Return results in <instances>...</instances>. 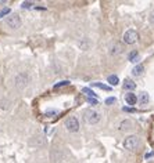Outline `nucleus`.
<instances>
[{
	"instance_id": "nucleus-13",
	"label": "nucleus",
	"mask_w": 154,
	"mask_h": 163,
	"mask_svg": "<svg viewBox=\"0 0 154 163\" xmlns=\"http://www.w3.org/2000/svg\"><path fill=\"white\" fill-rule=\"evenodd\" d=\"M131 120H122V122L119 123V126H118V130H121V132H124V130H128V129H131Z\"/></svg>"
},
{
	"instance_id": "nucleus-2",
	"label": "nucleus",
	"mask_w": 154,
	"mask_h": 163,
	"mask_svg": "<svg viewBox=\"0 0 154 163\" xmlns=\"http://www.w3.org/2000/svg\"><path fill=\"white\" fill-rule=\"evenodd\" d=\"M100 119H101L100 113L93 111V109H86L83 112V120H85L86 124H90V126L92 124H96V123L100 122Z\"/></svg>"
},
{
	"instance_id": "nucleus-4",
	"label": "nucleus",
	"mask_w": 154,
	"mask_h": 163,
	"mask_svg": "<svg viewBox=\"0 0 154 163\" xmlns=\"http://www.w3.org/2000/svg\"><path fill=\"white\" fill-rule=\"evenodd\" d=\"M137 37H139V35H137V32H136L135 29H128V31L124 33V41H125L127 44H133V43L137 40Z\"/></svg>"
},
{
	"instance_id": "nucleus-18",
	"label": "nucleus",
	"mask_w": 154,
	"mask_h": 163,
	"mask_svg": "<svg viewBox=\"0 0 154 163\" xmlns=\"http://www.w3.org/2000/svg\"><path fill=\"white\" fill-rule=\"evenodd\" d=\"M33 4H35V1H22L21 7L22 9H31V7H33Z\"/></svg>"
},
{
	"instance_id": "nucleus-1",
	"label": "nucleus",
	"mask_w": 154,
	"mask_h": 163,
	"mask_svg": "<svg viewBox=\"0 0 154 163\" xmlns=\"http://www.w3.org/2000/svg\"><path fill=\"white\" fill-rule=\"evenodd\" d=\"M142 145V141L137 136H129L124 140V148L128 151H136Z\"/></svg>"
},
{
	"instance_id": "nucleus-14",
	"label": "nucleus",
	"mask_w": 154,
	"mask_h": 163,
	"mask_svg": "<svg viewBox=\"0 0 154 163\" xmlns=\"http://www.w3.org/2000/svg\"><path fill=\"white\" fill-rule=\"evenodd\" d=\"M107 82H108L111 86H117L118 83H119V79H118L117 75H111V76L107 77Z\"/></svg>"
},
{
	"instance_id": "nucleus-9",
	"label": "nucleus",
	"mask_w": 154,
	"mask_h": 163,
	"mask_svg": "<svg viewBox=\"0 0 154 163\" xmlns=\"http://www.w3.org/2000/svg\"><path fill=\"white\" fill-rule=\"evenodd\" d=\"M149 100H150V97H149V93H146V91H142L140 94L137 95V101L140 102L142 105H146V104H149Z\"/></svg>"
},
{
	"instance_id": "nucleus-20",
	"label": "nucleus",
	"mask_w": 154,
	"mask_h": 163,
	"mask_svg": "<svg viewBox=\"0 0 154 163\" xmlns=\"http://www.w3.org/2000/svg\"><path fill=\"white\" fill-rule=\"evenodd\" d=\"M115 97H108V98H107V100H106V104L107 105H113V104H115Z\"/></svg>"
},
{
	"instance_id": "nucleus-15",
	"label": "nucleus",
	"mask_w": 154,
	"mask_h": 163,
	"mask_svg": "<svg viewBox=\"0 0 154 163\" xmlns=\"http://www.w3.org/2000/svg\"><path fill=\"white\" fill-rule=\"evenodd\" d=\"M92 87H97V89H101V90H106V91L111 90V87L106 86V84H103V83H93V84H92Z\"/></svg>"
},
{
	"instance_id": "nucleus-23",
	"label": "nucleus",
	"mask_w": 154,
	"mask_h": 163,
	"mask_svg": "<svg viewBox=\"0 0 154 163\" xmlns=\"http://www.w3.org/2000/svg\"><path fill=\"white\" fill-rule=\"evenodd\" d=\"M124 111H125V112H133V111H135V109H132V108H125V107H124Z\"/></svg>"
},
{
	"instance_id": "nucleus-10",
	"label": "nucleus",
	"mask_w": 154,
	"mask_h": 163,
	"mask_svg": "<svg viewBox=\"0 0 154 163\" xmlns=\"http://www.w3.org/2000/svg\"><path fill=\"white\" fill-rule=\"evenodd\" d=\"M136 89V84H135V82H132L131 79H125V82H124V90H135Z\"/></svg>"
},
{
	"instance_id": "nucleus-7",
	"label": "nucleus",
	"mask_w": 154,
	"mask_h": 163,
	"mask_svg": "<svg viewBox=\"0 0 154 163\" xmlns=\"http://www.w3.org/2000/svg\"><path fill=\"white\" fill-rule=\"evenodd\" d=\"M122 51V46L119 44L118 41H113L111 44H110V54L111 55H117L119 54Z\"/></svg>"
},
{
	"instance_id": "nucleus-8",
	"label": "nucleus",
	"mask_w": 154,
	"mask_h": 163,
	"mask_svg": "<svg viewBox=\"0 0 154 163\" xmlns=\"http://www.w3.org/2000/svg\"><path fill=\"white\" fill-rule=\"evenodd\" d=\"M125 101H127V104L133 107V105H136L137 97H136V94H133V93H127V94H125Z\"/></svg>"
},
{
	"instance_id": "nucleus-24",
	"label": "nucleus",
	"mask_w": 154,
	"mask_h": 163,
	"mask_svg": "<svg viewBox=\"0 0 154 163\" xmlns=\"http://www.w3.org/2000/svg\"><path fill=\"white\" fill-rule=\"evenodd\" d=\"M153 155H154L153 152H150V154H146V155H145V158H146V159H149V158H151Z\"/></svg>"
},
{
	"instance_id": "nucleus-12",
	"label": "nucleus",
	"mask_w": 154,
	"mask_h": 163,
	"mask_svg": "<svg viewBox=\"0 0 154 163\" xmlns=\"http://www.w3.org/2000/svg\"><path fill=\"white\" fill-rule=\"evenodd\" d=\"M82 93L86 95L87 98H97L96 93H93V90H92V89H89V87H83V89H82Z\"/></svg>"
},
{
	"instance_id": "nucleus-19",
	"label": "nucleus",
	"mask_w": 154,
	"mask_h": 163,
	"mask_svg": "<svg viewBox=\"0 0 154 163\" xmlns=\"http://www.w3.org/2000/svg\"><path fill=\"white\" fill-rule=\"evenodd\" d=\"M7 14H10V9L9 7H4V9L0 10V18H3L4 15H7Z\"/></svg>"
},
{
	"instance_id": "nucleus-22",
	"label": "nucleus",
	"mask_w": 154,
	"mask_h": 163,
	"mask_svg": "<svg viewBox=\"0 0 154 163\" xmlns=\"http://www.w3.org/2000/svg\"><path fill=\"white\" fill-rule=\"evenodd\" d=\"M150 22H151V24L154 25V11H153L151 14H150Z\"/></svg>"
},
{
	"instance_id": "nucleus-5",
	"label": "nucleus",
	"mask_w": 154,
	"mask_h": 163,
	"mask_svg": "<svg viewBox=\"0 0 154 163\" xmlns=\"http://www.w3.org/2000/svg\"><path fill=\"white\" fill-rule=\"evenodd\" d=\"M28 82H29V77H28L27 73H20L15 76V86L18 87V89H24V87L28 86Z\"/></svg>"
},
{
	"instance_id": "nucleus-17",
	"label": "nucleus",
	"mask_w": 154,
	"mask_h": 163,
	"mask_svg": "<svg viewBox=\"0 0 154 163\" xmlns=\"http://www.w3.org/2000/svg\"><path fill=\"white\" fill-rule=\"evenodd\" d=\"M68 84H69V82H68V80H63V82H60V83H57V84H54V90H57V89H60V87L68 86Z\"/></svg>"
},
{
	"instance_id": "nucleus-3",
	"label": "nucleus",
	"mask_w": 154,
	"mask_h": 163,
	"mask_svg": "<svg viewBox=\"0 0 154 163\" xmlns=\"http://www.w3.org/2000/svg\"><path fill=\"white\" fill-rule=\"evenodd\" d=\"M6 24H7V26H10L11 29H18V28H21V25H22L18 14H10L9 17L6 18Z\"/></svg>"
},
{
	"instance_id": "nucleus-21",
	"label": "nucleus",
	"mask_w": 154,
	"mask_h": 163,
	"mask_svg": "<svg viewBox=\"0 0 154 163\" xmlns=\"http://www.w3.org/2000/svg\"><path fill=\"white\" fill-rule=\"evenodd\" d=\"M87 102H89V104H92L93 107L99 104V101H97V98H87Z\"/></svg>"
},
{
	"instance_id": "nucleus-6",
	"label": "nucleus",
	"mask_w": 154,
	"mask_h": 163,
	"mask_svg": "<svg viewBox=\"0 0 154 163\" xmlns=\"http://www.w3.org/2000/svg\"><path fill=\"white\" fill-rule=\"evenodd\" d=\"M65 127H67V130H69V132H78L79 130V122H78L77 118H74V116H71V118L67 119V122H65Z\"/></svg>"
},
{
	"instance_id": "nucleus-16",
	"label": "nucleus",
	"mask_w": 154,
	"mask_h": 163,
	"mask_svg": "<svg viewBox=\"0 0 154 163\" xmlns=\"http://www.w3.org/2000/svg\"><path fill=\"white\" fill-rule=\"evenodd\" d=\"M139 57V53L137 51H132L131 54H129V61L131 62H136V58Z\"/></svg>"
},
{
	"instance_id": "nucleus-11",
	"label": "nucleus",
	"mask_w": 154,
	"mask_h": 163,
	"mask_svg": "<svg viewBox=\"0 0 154 163\" xmlns=\"http://www.w3.org/2000/svg\"><path fill=\"white\" fill-rule=\"evenodd\" d=\"M143 72H145V66L143 65H136L135 68L132 69V75L133 76H140V75H143Z\"/></svg>"
}]
</instances>
